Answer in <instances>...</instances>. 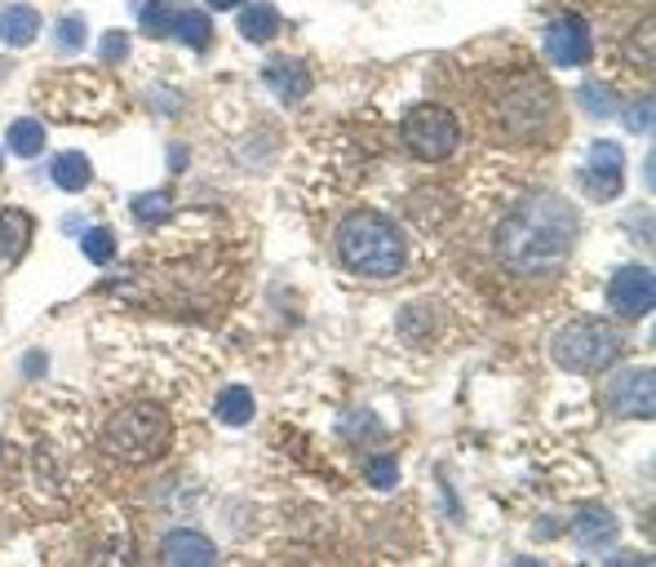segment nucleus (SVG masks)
Returning <instances> with one entry per match:
<instances>
[{"label": "nucleus", "mask_w": 656, "mask_h": 567, "mask_svg": "<svg viewBox=\"0 0 656 567\" xmlns=\"http://www.w3.org/2000/svg\"><path fill=\"white\" fill-rule=\"evenodd\" d=\"M576 208L554 191L523 195L497 226V257L515 275H554L576 248Z\"/></svg>", "instance_id": "obj_1"}, {"label": "nucleus", "mask_w": 656, "mask_h": 567, "mask_svg": "<svg viewBox=\"0 0 656 567\" xmlns=\"http://www.w3.org/2000/svg\"><path fill=\"white\" fill-rule=\"evenodd\" d=\"M338 257L347 270L364 275V279H391L404 270L409 261V244L404 231L382 217V213H351L338 226Z\"/></svg>", "instance_id": "obj_2"}, {"label": "nucleus", "mask_w": 656, "mask_h": 567, "mask_svg": "<svg viewBox=\"0 0 656 567\" xmlns=\"http://www.w3.org/2000/svg\"><path fill=\"white\" fill-rule=\"evenodd\" d=\"M621 351H625V333L612 320H594V315L563 324L554 333V342H550L554 364L568 368V373H581V377L612 368L621 360Z\"/></svg>", "instance_id": "obj_3"}, {"label": "nucleus", "mask_w": 656, "mask_h": 567, "mask_svg": "<svg viewBox=\"0 0 656 567\" xmlns=\"http://www.w3.org/2000/svg\"><path fill=\"white\" fill-rule=\"evenodd\" d=\"M169 435H173V426H169V413L160 404H129L103 426V448L116 461L147 466L169 448Z\"/></svg>", "instance_id": "obj_4"}, {"label": "nucleus", "mask_w": 656, "mask_h": 567, "mask_svg": "<svg viewBox=\"0 0 656 567\" xmlns=\"http://www.w3.org/2000/svg\"><path fill=\"white\" fill-rule=\"evenodd\" d=\"M400 133H404V147H409L417 160H426V164H440V160H448V156L457 151V142H462L457 116H453L448 107H435V103H422V107H413V111L404 116Z\"/></svg>", "instance_id": "obj_5"}, {"label": "nucleus", "mask_w": 656, "mask_h": 567, "mask_svg": "<svg viewBox=\"0 0 656 567\" xmlns=\"http://www.w3.org/2000/svg\"><path fill=\"white\" fill-rule=\"evenodd\" d=\"M501 116H506V129H510L515 138H541V133L550 129V120H554V98L546 94V85H541L537 76H523V81L506 94Z\"/></svg>", "instance_id": "obj_6"}, {"label": "nucleus", "mask_w": 656, "mask_h": 567, "mask_svg": "<svg viewBox=\"0 0 656 567\" xmlns=\"http://www.w3.org/2000/svg\"><path fill=\"white\" fill-rule=\"evenodd\" d=\"M656 302V284L647 266H621L607 284V307L616 320H643Z\"/></svg>", "instance_id": "obj_7"}, {"label": "nucleus", "mask_w": 656, "mask_h": 567, "mask_svg": "<svg viewBox=\"0 0 656 567\" xmlns=\"http://www.w3.org/2000/svg\"><path fill=\"white\" fill-rule=\"evenodd\" d=\"M581 182H585L590 200H599V204L616 200L621 186H625V151H621V142H590V160H585Z\"/></svg>", "instance_id": "obj_8"}, {"label": "nucleus", "mask_w": 656, "mask_h": 567, "mask_svg": "<svg viewBox=\"0 0 656 567\" xmlns=\"http://www.w3.org/2000/svg\"><path fill=\"white\" fill-rule=\"evenodd\" d=\"M652 391H656L652 368H625L607 386V408L629 421H652Z\"/></svg>", "instance_id": "obj_9"}, {"label": "nucleus", "mask_w": 656, "mask_h": 567, "mask_svg": "<svg viewBox=\"0 0 656 567\" xmlns=\"http://www.w3.org/2000/svg\"><path fill=\"white\" fill-rule=\"evenodd\" d=\"M546 54L559 63V67H585L590 54H594V41H590V23L581 14H559L546 32Z\"/></svg>", "instance_id": "obj_10"}, {"label": "nucleus", "mask_w": 656, "mask_h": 567, "mask_svg": "<svg viewBox=\"0 0 656 567\" xmlns=\"http://www.w3.org/2000/svg\"><path fill=\"white\" fill-rule=\"evenodd\" d=\"M262 81L275 89V98L279 103H301L306 98V89H310V72H306V63L301 58H275V63H266V72H262Z\"/></svg>", "instance_id": "obj_11"}, {"label": "nucleus", "mask_w": 656, "mask_h": 567, "mask_svg": "<svg viewBox=\"0 0 656 567\" xmlns=\"http://www.w3.org/2000/svg\"><path fill=\"white\" fill-rule=\"evenodd\" d=\"M160 558H165V563H173V567H200V563H213V558H218V549H213V541H204L200 532L182 527V532H169V536H165Z\"/></svg>", "instance_id": "obj_12"}, {"label": "nucleus", "mask_w": 656, "mask_h": 567, "mask_svg": "<svg viewBox=\"0 0 656 567\" xmlns=\"http://www.w3.org/2000/svg\"><path fill=\"white\" fill-rule=\"evenodd\" d=\"M572 536H576L581 549H603V545H612V541H616V518H612V510L585 505V510L572 518Z\"/></svg>", "instance_id": "obj_13"}, {"label": "nucleus", "mask_w": 656, "mask_h": 567, "mask_svg": "<svg viewBox=\"0 0 656 567\" xmlns=\"http://www.w3.org/2000/svg\"><path fill=\"white\" fill-rule=\"evenodd\" d=\"M36 36H41V14L32 6H10L6 14H0V45L28 50Z\"/></svg>", "instance_id": "obj_14"}, {"label": "nucleus", "mask_w": 656, "mask_h": 567, "mask_svg": "<svg viewBox=\"0 0 656 567\" xmlns=\"http://www.w3.org/2000/svg\"><path fill=\"white\" fill-rule=\"evenodd\" d=\"M32 239V213L23 208H0V257L14 261Z\"/></svg>", "instance_id": "obj_15"}, {"label": "nucleus", "mask_w": 656, "mask_h": 567, "mask_svg": "<svg viewBox=\"0 0 656 567\" xmlns=\"http://www.w3.org/2000/svg\"><path fill=\"white\" fill-rule=\"evenodd\" d=\"M50 178H54V186L59 191H85L89 186V178H94V169H89V160L81 156V151H63V156H54V164H50Z\"/></svg>", "instance_id": "obj_16"}, {"label": "nucleus", "mask_w": 656, "mask_h": 567, "mask_svg": "<svg viewBox=\"0 0 656 567\" xmlns=\"http://www.w3.org/2000/svg\"><path fill=\"white\" fill-rule=\"evenodd\" d=\"M275 32H279V14L271 6H244L240 10V36L248 45H266Z\"/></svg>", "instance_id": "obj_17"}, {"label": "nucleus", "mask_w": 656, "mask_h": 567, "mask_svg": "<svg viewBox=\"0 0 656 567\" xmlns=\"http://www.w3.org/2000/svg\"><path fill=\"white\" fill-rule=\"evenodd\" d=\"M169 36H178V41L191 45V50H209V41H213V23H209L200 10H182V14H173Z\"/></svg>", "instance_id": "obj_18"}, {"label": "nucleus", "mask_w": 656, "mask_h": 567, "mask_svg": "<svg viewBox=\"0 0 656 567\" xmlns=\"http://www.w3.org/2000/svg\"><path fill=\"white\" fill-rule=\"evenodd\" d=\"M253 413H257V404H253V395H248L244 386H226V391L218 395V421H222V426H248Z\"/></svg>", "instance_id": "obj_19"}, {"label": "nucleus", "mask_w": 656, "mask_h": 567, "mask_svg": "<svg viewBox=\"0 0 656 567\" xmlns=\"http://www.w3.org/2000/svg\"><path fill=\"white\" fill-rule=\"evenodd\" d=\"M6 142H10V151H14L19 160H36V156L45 151V125H41V120H14Z\"/></svg>", "instance_id": "obj_20"}, {"label": "nucleus", "mask_w": 656, "mask_h": 567, "mask_svg": "<svg viewBox=\"0 0 656 567\" xmlns=\"http://www.w3.org/2000/svg\"><path fill=\"white\" fill-rule=\"evenodd\" d=\"M652 45H656V23L652 19H643L638 23V32L625 41V58L643 72V76H652V67H656V54H652Z\"/></svg>", "instance_id": "obj_21"}, {"label": "nucleus", "mask_w": 656, "mask_h": 567, "mask_svg": "<svg viewBox=\"0 0 656 567\" xmlns=\"http://www.w3.org/2000/svg\"><path fill=\"white\" fill-rule=\"evenodd\" d=\"M134 217L142 222V226H156V222H165L169 217V208H173V195L169 191H147V195H134Z\"/></svg>", "instance_id": "obj_22"}, {"label": "nucleus", "mask_w": 656, "mask_h": 567, "mask_svg": "<svg viewBox=\"0 0 656 567\" xmlns=\"http://www.w3.org/2000/svg\"><path fill=\"white\" fill-rule=\"evenodd\" d=\"M138 23H142V32H147V36L165 41V36H169L173 14L165 10V0H138Z\"/></svg>", "instance_id": "obj_23"}, {"label": "nucleus", "mask_w": 656, "mask_h": 567, "mask_svg": "<svg viewBox=\"0 0 656 567\" xmlns=\"http://www.w3.org/2000/svg\"><path fill=\"white\" fill-rule=\"evenodd\" d=\"M576 98L585 103V111H590L594 120H607V116H616V94H612L607 85H599V81L581 85V94H576Z\"/></svg>", "instance_id": "obj_24"}, {"label": "nucleus", "mask_w": 656, "mask_h": 567, "mask_svg": "<svg viewBox=\"0 0 656 567\" xmlns=\"http://www.w3.org/2000/svg\"><path fill=\"white\" fill-rule=\"evenodd\" d=\"M81 248H85V257H89L94 266H107V261L116 257V235H112L107 226H98V231H85Z\"/></svg>", "instance_id": "obj_25"}, {"label": "nucleus", "mask_w": 656, "mask_h": 567, "mask_svg": "<svg viewBox=\"0 0 656 567\" xmlns=\"http://www.w3.org/2000/svg\"><path fill=\"white\" fill-rule=\"evenodd\" d=\"M652 107H656L652 98H638L634 107H625V133H638L643 138L652 129Z\"/></svg>", "instance_id": "obj_26"}, {"label": "nucleus", "mask_w": 656, "mask_h": 567, "mask_svg": "<svg viewBox=\"0 0 656 567\" xmlns=\"http://www.w3.org/2000/svg\"><path fill=\"white\" fill-rule=\"evenodd\" d=\"M59 45H63L67 54H76V50L85 45V19H81V14H72V19L59 23Z\"/></svg>", "instance_id": "obj_27"}, {"label": "nucleus", "mask_w": 656, "mask_h": 567, "mask_svg": "<svg viewBox=\"0 0 656 567\" xmlns=\"http://www.w3.org/2000/svg\"><path fill=\"white\" fill-rule=\"evenodd\" d=\"M369 483H378V488H395V483H400V466H395V457H373V466H369Z\"/></svg>", "instance_id": "obj_28"}, {"label": "nucleus", "mask_w": 656, "mask_h": 567, "mask_svg": "<svg viewBox=\"0 0 656 567\" xmlns=\"http://www.w3.org/2000/svg\"><path fill=\"white\" fill-rule=\"evenodd\" d=\"M125 58H129V36H125V32H107V36H103V63L116 67V63H125Z\"/></svg>", "instance_id": "obj_29"}, {"label": "nucleus", "mask_w": 656, "mask_h": 567, "mask_svg": "<svg viewBox=\"0 0 656 567\" xmlns=\"http://www.w3.org/2000/svg\"><path fill=\"white\" fill-rule=\"evenodd\" d=\"M369 430H378L373 413H356V417H347V426H342V435H347V439H364Z\"/></svg>", "instance_id": "obj_30"}, {"label": "nucleus", "mask_w": 656, "mask_h": 567, "mask_svg": "<svg viewBox=\"0 0 656 567\" xmlns=\"http://www.w3.org/2000/svg\"><path fill=\"white\" fill-rule=\"evenodd\" d=\"M209 6H213V10H235L240 0H209Z\"/></svg>", "instance_id": "obj_31"}, {"label": "nucleus", "mask_w": 656, "mask_h": 567, "mask_svg": "<svg viewBox=\"0 0 656 567\" xmlns=\"http://www.w3.org/2000/svg\"><path fill=\"white\" fill-rule=\"evenodd\" d=\"M0 164H6V156H0Z\"/></svg>", "instance_id": "obj_32"}]
</instances>
